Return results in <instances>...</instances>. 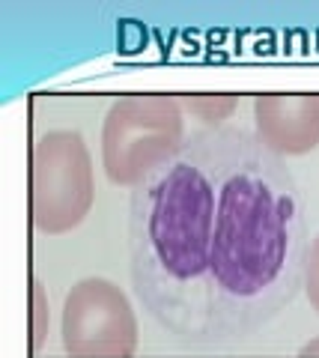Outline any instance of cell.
<instances>
[{"instance_id":"cell-3","label":"cell","mask_w":319,"mask_h":358,"mask_svg":"<svg viewBox=\"0 0 319 358\" xmlns=\"http://www.w3.org/2000/svg\"><path fill=\"white\" fill-rule=\"evenodd\" d=\"M260 141L269 150L307 152L319 143V96H266L257 102Z\"/></svg>"},{"instance_id":"cell-2","label":"cell","mask_w":319,"mask_h":358,"mask_svg":"<svg viewBox=\"0 0 319 358\" xmlns=\"http://www.w3.org/2000/svg\"><path fill=\"white\" fill-rule=\"evenodd\" d=\"M66 350L84 358L128 355L135 350V317L123 293L107 281H84L66 299Z\"/></svg>"},{"instance_id":"cell-5","label":"cell","mask_w":319,"mask_h":358,"mask_svg":"<svg viewBox=\"0 0 319 358\" xmlns=\"http://www.w3.org/2000/svg\"><path fill=\"white\" fill-rule=\"evenodd\" d=\"M45 308H42V287L33 284V341H36V346L42 343V331H45V322H42V313Z\"/></svg>"},{"instance_id":"cell-4","label":"cell","mask_w":319,"mask_h":358,"mask_svg":"<svg viewBox=\"0 0 319 358\" xmlns=\"http://www.w3.org/2000/svg\"><path fill=\"white\" fill-rule=\"evenodd\" d=\"M117 45L119 54H138L147 48V27L135 18H123L117 27Z\"/></svg>"},{"instance_id":"cell-6","label":"cell","mask_w":319,"mask_h":358,"mask_svg":"<svg viewBox=\"0 0 319 358\" xmlns=\"http://www.w3.org/2000/svg\"><path fill=\"white\" fill-rule=\"evenodd\" d=\"M307 272H311V301L316 305V310H319V239H316V245H313V251H311V266H307Z\"/></svg>"},{"instance_id":"cell-7","label":"cell","mask_w":319,"mask_h":358,"mask_svg":"<svg viewBox=\"0 0 319 358\" xmlns=\"http://www.w3.org/2000/svg\"><path fill=\"white\" fill-rule=\"evenodd\" d=\"M302 355H307V358H311V355H313V358H319V341H313V343H307V346H304V350H302Z\"/></svg>"},{"instance_id":"cell-1","label":"cell","mask_w":319,"mask_h":358,"mask_svg":"<svg viewBox=\"0 0 319 358\" xmlns=\"http://www.w3.org/2000/svg\"><path fill=\"white\" fill-rule=\"evenodd\" d=\"M128 227L138 299L188 350L251 338L302 287L299 185L251 131L206 129L179 143L140 179Z\"/></svg>"}]
</instances>
